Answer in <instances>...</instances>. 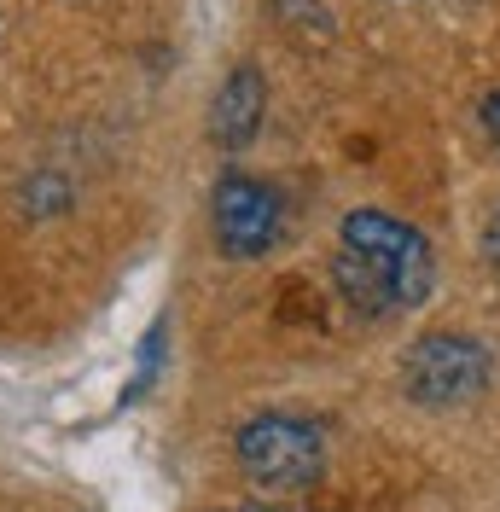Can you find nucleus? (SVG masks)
Masks as SVG:
<instances>
[{"mask_svg":"<svg viewBox=\"0 0 500 512\" xmlns=\"http://www.w3.org/2000/svg\"><path fill=\"white\" fill-rule=\"evenodd\" d=\"M262 123H268V82L256 64H233L210 94V140L221 152H245L262 134Z\"/></svg>","mask_w":500,"mask_h":512,"instance_id":"obj_5","label":"nucleus"},{"mask_svg":"<svg viewBox=\"0 0 500 512\" xmlns=\"http://www.w3.org/2000/svg\"><path fill=\"white\" fill-rule=\"evenodd\" d=\"M483 262H489V268H500V204H495V216L483 222Z\"/></svg>","mask_w":500,"mask_h":512,"instance_id":"obj_7","label":"nucleus"},{"mask_svg":"<svg viewBox=\"0 0 500 512\" xmlns=\"http://www.w3.org/2000/svg\"><path fill=\"white\" fill-rule=\"evenodd\" d=\"M233 460L256 489H309L326 472V431L303 414H256L233 431Z\"/></svg>","mask_w":500,"mask_h":512,"instance_id":"obj_2","label":"nucleus"},{"mask_svg":"<svg viewBox=\"0 0 500 512\" xmlns=\"http://www.w3.org/2000/svg\"><path fill=\"white\" fill-rule=\"evenodd\" d=\"M163 332H169V326H163V320H152V332L140 338V367H134V384L123 390V408H128V402H140V396L152 390V379H157V361H163Z\"/></svg>","mask_w":500,"mask_h":512,"instance_id":"obj_6","label":"nucleus"},{"mask_svg":"<svg viewBox=\"0 0 500 512\" xmlns=\"http://www.w3.org/2000/svg\"><path fill=\"white\" fill-rule=\"evenodd\" d=\"M495 384V350L471 332H425L402 355V390L413 408H466Z\"/></svg>","mask_w":500,"mask_h":512,"instance_id":"obj_3","label":"nucleus"},{"mask_svg":"<svg viewBox=\"0 0 500 512\" xmlns=\"http://www.w3.org/2000/svg\"><path fill=\"white\" fill-rule=\"evenodd\" d=\"M245 512H291V507H245Z\"/></svg>","mask_w":500,"mask_h":512,"instance_id":"obj_9","label":"nucleus"},{"mask_svg":"<svg viewBox=\"0 0 500 512\" xmlns=\"http://www.w3.org/2000/svg\"><path fill=\"white\" fill-rule=\"evenodd\" d=\"M332 280L361 315H407L437 291V251L413 222L378 204H355L338 222Z\"/></svg>","mask_w":500,"mask_h":512,"instance_id":"obj_1","label":"nucleus"},{"mask_svg":"<svg viewBox=\"0 0 500 512\" xmlns=\"http://www.w3.org/2000/svg\"><path fill=\"white\" fill-rule=\"evenodd\" d=\"M210 233L227 262H256L285 239V198L245 169H227L210 187Z\"/></svg>","mask_w":500,"mask_h":512,"instance_id":"obj_4","label":"nucleus"},{"mask_svg":"<svg viewBox=\"0 0 500 512\" xmlns=\"http://www.w3.org/2000/svg\"><path fill=\"white\" fill-rule=\"evenodd\" d=\"M477 117H483V134H489V140L500 146V88H495L489 99H483V111H477Z\"/></svg>","mask_w":500,"mask_h":512,"instance_id":"obj_8","label":"nucleus"}]
</instances>
